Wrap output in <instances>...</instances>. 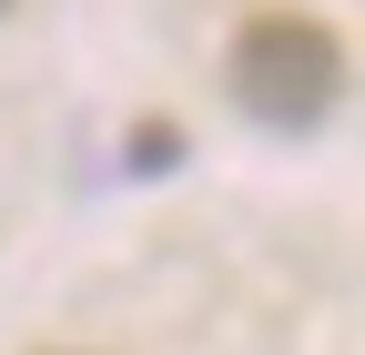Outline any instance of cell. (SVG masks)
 <instances>
[{
    "instance_id": "3",
    "label": "cell",
    "mask_w": 365,
    "mask_h": 355,
    "mask_svg": "<svg viewBox=\"0 0 365 355\" xmlns=\"http://www.w3.org/2000/svg\"><path fill=\"white\" fill-rule=\"evenodd\" d=\"M0 11H11V0H0Z\"/></svg>"
},
{
    "instance_id": "1",
    "label": "cell",
    "mask_w": 365,
    "mask_h": 355,
    "mask_svg": "<svg viewBox=\"0 0 365 355\" xmlns=\"http://www.w3.org/2000/svg\"><path fill=\"white\" fill-rule=\"evenodd\" d=\"M223 81H234L244 122H264V132L294 143V132H314V122L335 112V92H345V41L325 21H304V11H264V21L234 31Z\"/></svg>"
},
{
    "instance_id": "2",
    "label": "cell",
    "mask_w": 365,
    "mask_h": 355,
    "mask_svg": "<svg viewBox=\"0 0 365 355\" xmlns=\"http://www.w3.org/2000/svg\"><path fill=\"white\" fill-rule=\"evenodd\" d=\"M182 163V132L173 122H143V132H132V173H173Z\"/></svg>"
}]
</instances>
